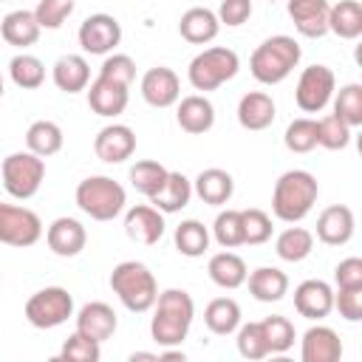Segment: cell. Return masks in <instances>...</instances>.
Instances as JSON below:
<instances>
[{"label":"cell","mask_w":362,"mask_h":362,"mask_svg":"<svg viewBox=\"0 0 362 362\" xmlns=\"http://www.w3.org/2000/svg\"><path fill=\"white\" fill-rule=\"evenodd\" d=\"M195 320V300L184 288H164L153 303L150 337L161 348H175L187 339Z\"/></svg>","instance_id":"1"},{"label":"cell","mask_w":362,"mask_h":362,"mask_svg":"<svg viewBox=\"0 0 362 362\" xmlns=\"http://www.w3.org/2000/svg\"><path fill=\"white\" fill-rule=\"evenodd\" d=\"M320 184L308 170H286L272 189V212L283 223H300L317 204Z\"/></svg>","instance_id":"2"},{"label":"cell","mask_w":362,"mask_h":362,"mask_svg":"<svg viewBox=\"0 0 362 362\" xmlns=\"http://www.w3.org/2000/svg\"><path fill=\"white\" fill-rule=\"evenodd\" d=\"M303 48L294 37L288 34H274L263 40L252 57H249V71L260 85H280L283 79L291 76V71L300 65Z\"/></svg>","instance_id":"3"},{"label":"cell","mask_w":362,"mask_h":362,"mask_svg":"<svg viewBox=\"0 0 362 362\" xmlns=\"http://www.w3.org/2000/svg\"><path fill=\"white\" fill-rule=\"evenodd\" d=\"M110 288L119 297V303L127 311H133V314L150 311L156 297H158L156 274L141 260H122V263H116L113 272H110Z\"/></svg>","instance_id":"4"},{"label":"cell","mask_w":362,"mask_h":362,"mask_svg":"<svg viewBox=\"0 0 362 362\" xmlns=\"http://www.w3.org/2000/svg\"><path fill=\"white\" fill-rule=\"evenodd\" d=\"M76 206L93 218V221H113L124 212L127 204V192L119 181H113L110 175H88L76 184L74 192Z\"/></svg>","instance_id":"5"},{"label":"cell","mask_w":362,"mask_h":362,"mask_svg":"<svg viewBox=\"0 0 362 362\" xmlns=\"http://www.w3.org/2000/svg\"><path fill=\"white\" fill-rule=\"evenodd\" d=\"M238 71H240V57L226 45H212L189 59L187 79L195 90L206 93V90H218L221 85L235 79Z\"/></svg>","instance_id":"6"},{"label":"cell","mask_w":362,"mask_h":362,"mask_svg":"<svg viewBox=\"0 0 362 362\" xmlns=\"http://www.w3.org/2000/svg\"><path fill=\"white\" fill-rule=\"evenodd\" d=\"M0 175H3V187L11 198L17 201H28L40 192L42 178H45V158H40L31 150H17L8 153L0 164Z\"/></svg>","instance_id":"7"},{"label":"cell","mask_w":362,"mask_h":362,"mask_svg":"<svg viewBox=\"0 0 362 362\" xmlns=\"http://www.w3.org/2000/svg\"><path fill=\"white\" fill-rule=\"evenodd\" d=\"M68 317H74V297L62 286H45L25 300V320L40 331L59 328Z\"/></svg>","instance_id":"8"},{"label":"cell","mask_w":362,"mask_h":362,"mask_svg":"<svg viewBox=\"0 0 362 362\" xmlns=\"http://www.w3.org/2000/svg\"><path fill=\"white\" fill-rule=\"evenodd\" d=\"M42 221L34 209L20 204H0V243L28 249L42 238Z\"/></svg>","instance_id":"9"},{"label":"cell","mask_w":362,"mask_h":362,"mask_svg":"<svg viewBox=\"0 0 362 362\" xmlns=\"http://www.w3.org/2000/svg\"><path fill=\"white\" fill-rule=\"evenodd\" d=\"M337 90V76L328 65H308L303 68L297 88H294V102L303 113H320L331 105V96Z\"/></svg>","instance_id":"10"},{"label":"cell","mask_w":362,"mask_h":362,"mask_svg":"<svg viewBox=\"0 0 362 362\" xmlns=\"http://www.w3.org/2000/svg\"><path fill=\"white\" fill-rule=\"evenodd\" d=\"M79 48L90 57H107L119 42H122V25L113 14H90L82 20L79 31H76Z\"/></svg>","instance_id":"11"},{"label":"cell","mask_w":362,"mask_h":362,"mask_svg":"<svg viewBox=\"0 0 362 362\" xmlns=\"http://www.w3.org/2000/svg\"><path fill=\"white\" fill-rule=\"evenodd\" d=\"M141 99L150 107H173L181 99V79L173 68L167 65H156L150 71H144L141 82H139Z\"/></svg>","instance_id":"12"},{"label":"cell","mask_w":362,"mask_h":362,"mask_svg":"<svg viewBox=\"0 0 362 362\" xmlns=\"http://www.w3.org/2000/svg\"><path fill=\"white\" fill-rule=\"evenodd\" d=\"M93 153L105 164H122L136 153V133L127 124H105L93 139Z\"/></svg>","instance_id":"13"},{"label":"cell","mask_w":362,"mask_h":362,"mask_svg":"<svg viewBox=\"0 0 362 362\" xmlns=\"http://www.w3.org/2000/svg\"><path fill=\"white\" fill-rule=\"evenodd\" d=\"M164 212H158L153 204H136L124 212V232L141 246H156L164 238Z\"/></svg>","instance_id":"14"},{"label":"cell","mask_w":362,"mask_h":362,"mask_svg":"<svg viewBox=\"0 0 362 362\" xmlns=\"http://www.w3.org/2000/svg\"><path fill=\"white\" fill-rule=\"evenodd\" d=\"M85 90H88V107L102 119H116L119 113H124L130 102V88L105 76H96Z\"/></svg>","instance_id":"15"},{"label":"cell","mask_w":362,"mask_h":362,"mask_svg":"<svg viewBox=\"0 0 362 362\" xmlns=\"http://www.w3.org/2000/svg\"><path fill=\"white\" fill-rule=\"evenodd\" d=\"M328 0H286V11L297 28V34L308 40H320L328 34Z\"/></svg>","instance_id":"16"},{"label":"cell","mask_w":362,"mask_h":362,"mask_svg":"<svg viewBox=\"0 0 362 362\" xmlns=\"http://www.w3.org/2000/svg\"><path fill=\"white\" fill-rule=\"evenodd\" d=\"M356 218L354 209L345 204H331L317 215V238L325 246H345L354 238Z\"/></svg>","instance_id":"17"},{"label":"cell","mask_w":362,"mask_h":362,"mask_svg":"<svg viewBox=\"0 0 362 362\" xmlns=\"http://www.w3.org/2000/svg\"><path fill=\"white\" fill-rule=\"evenodd\" d=\"M45 243H48V249L57 257H76L85 249V243H88V232H85V226L76 218L62 215V218H54L48 223Z\"/></svg>","instance_id":"18"},{"label":"cell","mask_w":362,"mask_h":362,"mask_svg":"<svg viewBox=\"0 0 362 362\" xmlns=\"http://www.w3.org/2000/svg\"><path fill=\"white\" fill-rule=\"evenodd\" d=\"M294 308L305 320H325L334 311V288L325 280H303L294 288Z\"/></svg>","instance_id":"19"},{"label":"cell","mask_w":362,"mask_h":362,"mask_svg":"<svg viewBox=\"0 0 362 362\" xmlns=\"http://www.w3.org/2000/svg\"><path fill=\"white\" fill-rule=\"evenodd\" d=\"M178 110H175V122L184 133L189 136H201V133H209L212 124H215V105L204 96V93H189L184 99L175 102Z\"/></svg>","instance_id":"20"},{"label":"cell","mask_w":362,"mask_h":362,"mask_svg":"<svg viewBox=\"0 0 362 362\" xmlns=\"http://www.w3.org/2000/svg\"><path fill=\"white\" fill-rule=\"evenodd\" d=\"M116 311L102 303V300H93V303H85L79 311H76V331L88 339H96V342H105L116 334Z\"/></svg>","instance_id":"21"},{"label":"cell","mask_w":362,"mask_h":362,"mask_svg":"<svg viewBox=\"0 0 362 362\" xmlns=\"http://www.w3.org/2000/svg\"><path fill=\"white\" fill-rule=\"evenodd\" d=\"M300 356L303 362H339L342 359L339 334L328 325H311L300 339Z\"/></svg>","instance_id":"22"},{"label":"cell","mask_w":362,"mask_h":362,"mask_svg":"<svg viewBox=\"0 0 362 362\" xmlns=\"http://www.w3.org/2000/svg\"><path fill=\"white\" fill-rule=\"evenodd\" d=\"M277 116V105L266 90H249L238 102V124L243 130H266Z\"/></svg>","instance_id":"23"},{"label":"cell","mask_w":362,"mask_h":362,"mask_svg":"<svg viewBox=\"0 0 362 362\" xmlns=\"http://www.w3.org/2000/svg\"><path fill=\"white\" fill-rule=\"evenodd\" d=\"M232 192H235V178H232L226 170H221V167H206V170H201V173L195 175V181H192V195H198V198H201L204 204H209V206H223V204H229Z\"/></svg>","instance_id":"24"},{"label":"cell","mask_w":362,"mask_h":362,"mask_svg":"<svg viewBox=\"0 0 362 362\" xmlns=\"http://www.w3.org/2000/svg\"><path fill=\"white\" fill-rule=\"evenodd\" d=\"M221 31V23H218V14L212 8H204V6H192L181 14L178 20V34L192 42V45H206L218 37Z\"/></svg>","instance_id":"25"},{"label":"cell","mask_w":362,"mask_h":362,"mask_svg":"<svg viewBox=\"0 0 362 362\" xmlns=\"http://www.w3.org/2000/svg\"><path fill=\"white\" fill-rule=\"evenodd\" d=\"M51 79L62 93H79L90 85V65L82 54H62L51 68Z\"/></svg>","instance_id":"26"},{"label":"cell","mask_w":362,"mask_h":362,"mask_svg":"<svg viewBox=\"0 0 362 362\" xmlns=\"http://www.w3.org/2000/svg\"><path fill=\"white\" fill-rule=\"evenodd\" d=\"M249 294L257 303H280L288 294V274L277 266H260L246 274Z\"/></svg>","instance_id":"27"},{"label":"cell","mask_w":362,"mask_h":362,"mask_svg":"<svg viewBox=\"0 0 362 362\" xmlns=\"http://www.w3.org/2000/svg\"><path fill=\"white\" fill-rule=\"evenodd\" d=\"M40 23L34 17V11H25V8H17V11H8L0 23V37L14 45V48H28L40 40Z\"/></svg>","instance_id":"28"},{"label":"cell","mask_w":362,"mask_h":362,"mask_svg":"<svg viewBox=\"0 0 362 362\" xmlns=\"http://www.w3.org/2000/svg\"><path fill=\"white\" fill-rule=\"evenodd\" d=\"M189 198H192V181H189L184 173H178V170H170L164 187L150 198V204H153L158 212L173 215V212H181V209L189 204Z\"/></svg>","instance_id":"29"},{"label":"cell","mask_w":362,"mask_h":362,"mask_svg":"<svg viewBox=\"0 0 362 362\" xmlns=\"http://www.w3.org/2000/svg\"><path fill=\"white\" fill-rule=\"evenodd\" d=\"M206 274H209V280H212L215 286H221V288H240V286L246 283L249 269H246V263H243L240 255H235V252L226 249V252H218V255L209 257Z\"/></svg>","instance_id":"30"},{"label":"cell","mask_w":362,"mask_h":362,"mask_svg":"<svg viewBox=\"0 0 362 362\" xmlns=\"http://www.w3.org/2000/svg\"><path fill=\"white\" fill-rule=\"evenodd\" d=\"M240 305H238V300H232V297H215V300H209L206 303V308H204V325L212 331V334H218V337H229V334H235L238 331V325H240Z\"/></svg>","instance_id":"31"},{"label":"cell","mask_w":362,"mask_h":362,"mask_svg":"<svg viewBox=\"0 0 362 362\" xmlns=\"http://www.w3.org/2000/svg\"><path fill=\"white\" fill-rule=\"evenodd\" d=\"M328 31L339 40H356L362 34V3L339 0L328 8Z\"/></svg>","instance_id":"32"},{"label":"cell","mask_w":362,"mask_h":362,"mask_svg":"<svg viewBox=\"0 0 362 362\" xmlns=\"http://www.w3.org/2000/svg\"><path fill=\"white\" fill-rule=\"evenodd\" d=\"M62 141H65L62 127L57 122H51V119H37L25 130V150L37 153L40 158H48V156L59 153L62 150Z\"/></svg>","instance_id":"33"},{"label":"cell","mask_w":362,"mask_h":362,"mask_svg":"<svg viewBox=\"0 0 362 362\" xmlns=\"http://www.w3.org/2000/svg\"><path fill=\"white\" fill-rule=\"evenodd\" d=\"M274 252H277V257L286 260V263H303V260L314 252V235H311L305 226H294V223H291L288 229H283V232L277 235Z\"/></svg>","instance_id":"34"},{"label":"cell","mask_w":362,"mask_h":362,"mask_svg":"<svg viewBox=\"0 0 362 362\" xmlns=\"http://www.w3.org/2000/svg\"><path fill=\"white\" fill-rule=\"evenodd\" d=\"M173 240H175V249H178L184 257H201V255L209 249L212 235H209V229H206L201 221L187 218V221H181V223L175 226Z\"/></svg>","instance_id":"35"},{"label":"cell","mask_w":362,"mask_h":362,"mask_svg":"<svg viewBox=\"0 0 362 362\" xmlns=\"http://www.w3.org/2000/svg\"><path fill=\"white\" fill-rule=\"evenodd\" d=\"M8 76H11V82H14L17 88H23V90H37V88L45 82V65H42L40 57L23 51V54L11 57V62H8Z\"/></svg>","instance_id":"36"},{"label":"cell","mask_w":362,"mask_h":362,"mask_svg":"<svg viewBox=\"0 0 362 362\" xmlns=\"http://www.w3.org/2000/svg\"><path fill=\"white\" fill-rule=\"evenodd\" d=\"M167 167L161 164V161H153V158H144V161H136L133 167H130V184H133V189L136 192H141L144 198H153L161 187H164V181H167Z\"/></svg>","instance_id":"37"},{"label":"cell","mask_w":362,"mask_h":362,"mask_svg":"<svg viewBox=\"0 0 362 362\" xmlns=\"http://www.w3.org/2000/svg\"><path fill=\"white\" fill-rule=\"evenodd\" d=\"M331 102H334V113L348 127L362 124V85L359 82H351V85H342L339 90H334Z\"/></svg>","instance_id":"38"},{"label":"cell","mask_w":362,"mask_h":362,"mask_svg":"<svg viewBox=\"0 0 362 362\" xmlns=\"http://www.w3.org/2000/svg\"><path fill=\"white\" fill-rule=\"evenodd\" d=\"M260 328H263L269 354H286L294 345V339H297V331H294L291 320L283 317V314H272V317L260 320Z\"/></svg>","instance_id":"39"},{"label":"cell","mask_w":362,"mask_h":362,"mask_svg":"<svg viewBox=\"0 0 362 362\" xmlns=\"http://www.w3.org/2000/svg\"><path fill=\"white\" fill-rule=\"evenodd\" d=\"M351 133H354V127H348L337 113H328V116L317 119V147L345 150L351 144Z\"/></svg>","instance_id":"40"},{"label":"cell","mask_w":362,"mask_h":362,"mask_svg":"<svg viewBox=\"0 0 362 362\" xmlns=\"http://www.w3.org/2000/svg\"><path fill=\"white\" fill-rule=\"evenodd\" d=\"M283 144L291 153H311L317 147V119L300 116V119L288 122V127L283 133Z\"/></svg>","instance_id":"41"},{"label":"cell","mask_w":362,"mask_h":362,"mask_svg":"<svg viewBox=\"0 0 362 362\" xmlns=\"http://www.w3.org/2000/svg\"><path fill=\"white\" fill-rule=\"evenodd\" d=\"M212 238L221 249L243 246V226H240V209H223L212 221Z\"/></svg>","instance_id":"42"},{"label":"cell","mask_w":362,"mask_h":362,"mask_svg":"<svg viewBox=\"0 0 362 362\" xmlns=\"http://www.w3.org/2000/svg\"><path fill=\"white\" fill-rule=\"evenodd\" d=\"M240 226H243V243H246V246H260V243H266V240L272 238V232H274L272 218H269L263 209H257V206L240 209Z\"/></svg>","instance_id":"43"},{"label":"cell","mask_w":362,"mask_h":362,"mask_svg":"<svg viewBox=\"0 0 362 362\" xmlns=\"http://www.w3.org/2000/svg\"><path fill=\"white\" fill-rule=\"evenodd\" d=\"M238 354L243 359H263L269 356V345H266V337H263V328L260 322H240L238 325Z\"/></svg>","instance_id":"44"},{"label":"cell","mask_w":362,"mask_h":362,"mask_svg":"<svg viewBox=\"0 0 362 362\" xmlns=\"http://www.w3.org/2000/svg\"><path fill=\"white\" fill-rule=\"evenodd\" d=\"M59 359H65V362H99L102 359V342L88 339L79 331H74L65 339V345L59 351Z\"/></svg>","instance_id":"45"},{"label":"cell","mask_w":362,"mask_h":362,"mask_svg":"<svg viewBox=\"0 0 362 362\" xmlns=\"http://www.w3.org/2000/svg\"><path fill=\"white\" fill-rule=\"evenodd\" d=\"M76 8V0H40L34 8V17L40 23V28L45 31H57Z\"/></svg>","instance_id":"46"},{"label":"cell","mask_w":362,"mask_h":362,"mask_svg":"<svg viewBox=\"0 0 362 362\" xmlns=\"http://www.w3.org/2000/svg\"><path fill=\"white\" fill-rule=\"evenodd\" d=\"M99 76L113 79V82L130 88L133 79H136V62H133V57H127V54H107L105 62H102V68H99Z\"/></svg>","instance_id":"47"},{"label":"cell","mask_w":362,"mask_h":362,"mask_svg":"<svg viewBox=\"0 0 362 362\" xmlns=\"http://www.w3.org/2000/svg\"><path fill=\"white\" fill-rule=\"evenodd\" d=\"M334 308L342 320L359 322L362 320V288H337L334 291Z\"/></svg>","instance_id":"48"},{"label":"cell","mask_w":362,"mask_h":362,"mask_svg":"<svg viewBox=\"0 0 362 362\" xmlns=\"http://www.w3.org/2000/svg\"><path fill=\"white\" fill-rule=\"evenodd\" d=\"M215 14H218V23L221 25L238 28V25H243L252 17V0H221V6H218Z\"/></svg>","instance_id":"49"},{"label":"cell","mask_w":362,"mask_h":362,"mask_svg":"<svg viewBox=\"0 0 362 362\" xmlns=\"http://www.w3.org/2000/svg\"><path fill=\"white\" fill-rule=\"evenodd\" d=\"M334 283L337 288H362V260L359 257H345L334 269Z\"/></svg>","instance_id":"50"},{"label":"cell","mask_w":362,"mask_h":362,"mask_svg":"<svg viewBox=\"0 0 362 362\" xmlns=\"http://www.w3.org/2000/svg\"><path fill=\"white\" fill-rule=\"evenodd\" d=\"M139 359H147V362H158V354H150V351H136V354H130V362H139Z\"/></svg>","instance_id":"51"},{"label":"cell","mask_w":362,"mask_h":362,"mask_svg":"<svg viewBox=\"0 0 362 362\" xmlns=\"http://www.w3.org/2000/svg\"><path fill=\"white\" fill-rule=\"evenodd\" d=\"M0 99H3V76H0Z\"/></svg>","instance_id":"52"},{"label":"cell","mask_w":362,"mask_h":362,"mask_svg":"<svg viewBox=\"0 0 362 362\" xmlns=\"http://www.w3.org/2000/svg\"><path fill=\"white\" fill-rule=\"evenodd\" d=\"M269 3H274V0H269Z\"/></svg>","instance_id":"53"}]
</instances>
